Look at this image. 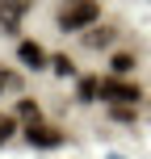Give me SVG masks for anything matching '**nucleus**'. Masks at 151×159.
Segmentation results:
<instances>
[{
  "label": "nucleus",
  "instance_id": "20e7f679",
  "mask_svg": "<svg viewBox=\"0 0 151 159\" xmlns=\"http://www.w3.org/2000/svg\"><path fill=\"white\" fill-rule=\"evenodd\" d=\"M25 8H30V0H0V25H4V34H17Z\"/></svg>",
  "mask_w": 151,
  "mask_h": 159
},
{
  "label": "nucleus",
  "instance_id": "7ed1b4c3",
  "mask_svg": "<svg viewBox=\"0 0 151 159\" xmlns=\"http://www.w3.org/2000/svg\"><path fill=\"white\" fill-rule=\"evenodd\" d=\"M25 143L30 147H59L63 143V130L46 126V121H30V126H25Z\"/></svg>",
  "mask_w": 151,
  "mask_h": 159
},
{
  "label": "nucleus",
  "instance_id": "0eeeda50",
  "mask_svg": "<svg viewBox=\"0 0 151 159\" xmlns=\"http://www.w3.org/2000/svg\"><path fill=\"white\" fill-rule=\"evenodd\" d=\"M109 67H113V75H130V71L139 67V59L130 55V50H118V55L109 59Z\"/></svg>",
  "mask_w": 151,
  "mask_h": 159
},
{
  "label": "nucleus",
  "instance_id": "1a4fd4ad",
  "mask_svg": "<svg viewBox=\"0 0 151 159\" xmlns=\"http://www.w3.org/2000/svg\"><path fill=\"white\" fill-rule=\"evenodd\" d=\"M17 117H25V121H42V113H38V105H34L30 96H21V101H17Z\"/></svg>",
  "mask_w": 151,
  "mask_h": 159
},
{
  "label": "nucleus",
  "instance_id": "9b49d317",
  "mask_svg": "<svg viewBox=\"0 0 151 159\" xmlns=\"http://www.w3.org/2000/svg\"><path fill=\"white\" fill-rule=\"evenodd\" d=\"M50 63H55V71H59V75H72V71H76V67H72V59H67V55H55Z\"/></svg>",
  "mask_w": 151,
  "mask_h": 159
},
{
  "label": "nucleus",
  "instance_id": "f257e3e1",
  "mask_svg": "<svg viewBox=\"0 0 151 159\" xmlns=\"http://www.w3.org/2000/svg\"><path fill=\"white\" fill-rule=\"evenodd\" d=\"M97 17H101V4H97V0H67V4L59 8V30L63 34L88 30V25H97Z\"/></svg>",
  "mask_w": 151,
  "mask_h": 159
},
{
  "label": "nucleus",
  "instance_id": "6e6552de",
  "mask_svg": "<svg viewBox=\"0 0 151 159\" xmlns=\"http://www.w3.org/2000/svg\"><path fill=\"white\" fill-rule=\"evenodd\" d=\"M17 121H21L17 113H0V143H8V138L17 134Z\"/></svg>",
  "mask_w": 151,
  "mask_h": 159
},
{
  "label": "nucleus",
  "instance_id": "f03ea898",
  "mask_svg": "<svg viewBox=\"0 0 151 159\" xmlns=\"http://www.w3.org/2000/svg\"><path fill=\"white\" fill-rule=\"evenodd\" d=\"M101 96L109 105H139V101H143V88L126 84V80H118V75H109V80H101Z\"/></svg>",
  "mask_w": 151,
  "mask_h": 159
},
{
  "label": "nucleus",
  "instance_id": "39448f33",
  "mask_svg": "<svg viewBox=\"0 0 151 159\" xmlns=\"http://www.w3.org/2000/svg\"><path fill=\"white\" fill-rule=\"evenodd\" d=\"M17 59H21V67H30V71H42V67H46V50H42L38 42H21V46H17Z\"/></svg>",
  "mask_w": 151,
  "mask_h": 159
},
{
  "label": "nucleus",
  "instance_id": "9d476101",
  "mask_svg": "<svg viewBox=\"0 0 151 159\" xmlns=\"http://www.w3.org/2000/svg\"><path fill=\"white\" fill-rule=\"evenodd\" d=\"M97 96H101V80H80V101H97Z\"/></svg>",
  "mask_w": 151,
  "mask_h": 159
},
{
  "label": "nucleus",
  "instance_id": "423d86ee",
  "mask_svg": "<svg viewBox=\"0 0 151 159\" xmlns=\"http://www.w3.org/2000/svg\"><path fill=\"white\" fill-rule=\"evenodd\" d=\"M113 38H118V30H113V25H97L92 34H84V42H88V46H92V50H101V46H109Z\"/></svg>",
  "mask_w": 151,
  "mask_h": 159
}]
</instances>
